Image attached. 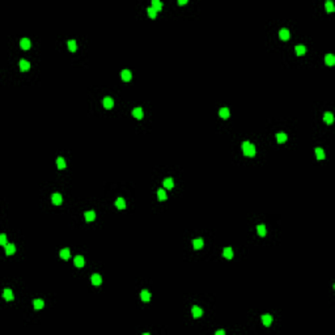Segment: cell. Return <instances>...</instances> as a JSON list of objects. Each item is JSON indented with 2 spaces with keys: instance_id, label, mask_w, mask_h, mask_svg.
Segmentation results:
<instances>
[{
  "instance_id": "5bb4252c",
  "label": "cell",
  "mask_w": 335,
  "mask_h": 335,
  "mask_svg": "<svg viewBox=\"0 0 335 335\" xmlns=\"http://www.w3.org/2000/svg\"><path fill=\"white\" fill-rule=\"evenodd\" d=\"M16 253V246L13 244H7L5 246V254L7 255H13Z\"/></svg>"
},
{
  "instance_id": "52a82bcc",
  "label": "cell",
  "mask_w": 335,
  "mask_h": 335,
  "mask_svg": "<svg viewBox=\"0 0 335 335\" xmlns=\"http://www.w3.org/2000/svg\"><path fill=\"white\" fill-rule=\"evenodd\" d=\"M73 263H75V266L76 267H84V264H85V259H84V257H81V255H77V257H75Z\"/></svg>"
},
{
  "instance_id": "ffe728a7",
  "label": "cell",
  "mask_w": 335,
  "mask_h": 335,
  "mask_svg": "<svg viewBox=\"0 0 335 335\" xmlns=\"http://www.w3.org/2000/svg\"><path fill=\"white\" fill-rule=\"evenodd\" d=\"M140 297H141V300L143 301L148 302V301L151 300V293H149V291H147V289H143L141 293H140Z\"/></svg>"
},
{
  "instance_id": "d6986e66",
  "label": "cell",
  "mask_w": 335,
  "mask_h": 335,
  "mask_svg": "<svg viewBox=\"0 0 335 335\" xmlns=\"http://www.w3.org/2000/svg\"><path fill=\"white\" fill-rule=\"evenodd\" d=\"M295 51H296V54H297L298 56H302V55H305V53H306V47L302 46V45H298V46H296Z\"/></svg>"
},
{
  "instance_id": "74e56055",
  "label": "cell",
  "mask_w": 335,
  "mask_h": 335,
  "mask_svg": "<svg viewBox=\"0 0 335 335\" xmlns=\"http://www.w3.org/2000/svg\"><path fill=\"white\" fill-rule=\"evenodd\" d=\"M186 3H187V0H180V1H178L180 5H183V4H186Z\"/></svg>"
},
{
  "instance_id": "30bf717a",
  "label": "cell",
  "mask_w": 335,
  "mask_h": 335,
  "mask_svg": "<svg viewBox=\"0 0 335 335\" xmlns=\"http://www.w3.org/2000/svg\"><path fill=\"white\" fill-rule=\"evenodd\" d=\"M262 323L268 327V326L272 323V317H271L270 314H263V316H262Z\"/></svg>"
},
{
  "instance_id": "4dcf8cb0",
  "label": "cell",
  "mask_w": 335,
  "mask_h": 335,
  "mask_svg": "<svg viewBox=\"0 0 335 335\" xmlns=\"http://www.w3.org/2000/svg\"><path fill=\"white\" fill-rule=\"evenodd\" d=\"M56 165H58V169H60V170H63V169H65V161L63 157H58V160H56Z\"/></svg>"
},
{
  "instance_id": "1f68e13d",
  "label": "cell",
  "mask_w": 335,
  "mask_h": 335,
  "mask_svg": "<svg viewBox=\"0 0 335 335\" xmlns=\"http://www.w3.org/2000/svg\"><path fill=\"white\" fill-rule=\"evenodd\" d=\"M325 7H326V11H327L329 13H331V12H334L335 11V7H334V4H332L331 0H327L326 4H325Z\"/></svg>"
},
{
  "instance_id": "3957f363",
  "label": "cell",
  "mask_w": 335,
  "mask_h": 335,
  "mask_svg": "<svg viewBox=\"0 0 335 335\" xmlns=\"http://www.w3.org/2000/svg\"><path fill=\"white\" fill-rule=\"evenodd\" d=\"M90 280H92V284H93V286H99V284L102 283V278H101V275H98V274H93L92 278H90Z\"/></svg>"
},
{
  "instance_id": "7c38bea8",
  "label": "cell",
  "mask_w": 335,
  "mask_h": 335,
  "mask_svg": "<svg viewBox=\"0 0 335 335\" xmlns=\"http://www.w3.org/2000/svg\"><path fill=\"white\" fill-rule=\"evenodd\" d=\"M84 216H85V220H87L88 223L96 220V212H94V211H87Z\"/></svg>"
},
{
  "instance_id": "836d02e7",
  "label": "cell",
  "mask_w": 335,
  "mask_h": 335,
  "mask_svg": "<svg viewBox=\"0 0 335 335\" xmlns=\"http://www.w3.org/2000/svg\"><path fill=\"white\" fill-rule=\"evenodd\" d=\"M257 230H258V234H259V236H262V237L266 236V233H267V232H266V227H264L263 224L258 225V227H257Z\"/></svg>"
},
{
  "instance_id": "8fae6325",
  "label": "cell",
  "mask_w": 335,
  "mask_h": 335,
  "mask_svg": "<svg viewBox=\"0 0 335 335\" xmlns=\"http://www.w3.org/2000/svg\"><path fill=\"white\" fill-rule=\"evenodd\" d=\"M192 317L194 318H200L203 316V310L199 306H192Z\"/></svg>"
},
{
  "instance_id": "8d00e7d4",
  "label": "cell",
  "mask_w": 335,
  "mask_h": 335,
  "mask_svg": "<svg viewBox=\"0 0 335 335\" xmlns=\"http://www.w3.org/2000/svg\"><path fill=\"white\" fill-rule=\"evenodd\" d=\"M224 334H225V331H224V330H217V331H216V335H224Z\"/></svg>"
},
{
  "instance_id": "f1b7e54d",
  "label": "cell",
  "mask_w": 335,
  "mask_h": 335,
  "mask_svg": "<svg viewBox=\"0 0 335 335\" xmlns=\"http://www.w3.org/2000/svg\"><path fill=\"white\" fill-rule=\"evenodd\" d=\"M173 186H174V182H173L172 178H166V180L164 181V187L165 189L170 190V189H173Z\"/></svg>"
},
{
  "instance_id": "d4e9b609",
  "label": "cell",
  "mask_w": 335,
  "mask_h": 335,
  "mask_svg": "<svg viewBox=\"0 0 335 335\" xmlns=\"http://www.w3.org/2000/svg\"><path fill=\"white\" fill-rule=\"evenodd\" d=\"M223 255L227 258V259H232V258H233V250H232V248H225V249H224Z\"/></svg>"
},
{
  "instance_id": "5b68a950",
  "label": "cell",
  "mask_w": 335,
  "mask_h": 335,
  "mask_svg": "<svg viewBox=\"0 0 335 335\" xmlns=\"http://www.w3.org/2000/svg\"><path fill=\"white\" fill-rule=\"evenodd\" d=\"M102 105H103V107L105 109H111L113 105H114V101H113L111 97H105L103 101H102Z\"/></svg>"
},
{
  "instance_id": "6da1fadb",
  "label": "cell",
  "mask_w": 335,
  "mask_h": 335,
  "mask_svg": "<svg viewBox=\"0 0 335 335\" xmlns=\"http://www.w3.org/2000/svg\"><path fill=\"white\" fill-rule=\"evenodd\" d=\"M242 152L248 157H254L255 156V147L250 141H244L242 143Z\"/></svg>"
},
{
  "instance_id": "8992f818",
  "label": "cell",
  "mask_w": 335,
  "mask_h": 335,
  "mask_svg": "<svg viewBox=\"0 0 335 335\" xmlns=\"http://www.w3.org/2000/svg\"><path fill=\"white\" fill-rule=\"evenodd\" d=\"M219 115H220V118H223V119H228L229 118V115H230L229 109L228 107H221L220 110H219Z\"/></svg>"
},
{
  "instance_id": "ba28073f",
  "label": "cell",
  "mask_w": 335,
  "mask_h": 335,
  "mask_svg": "<svg viewBox=\"0 0 335 335\" xmlns=\"http://www.w3.org/2000/svg\"><path fill=\"white\" fill-rule=\"evenodd\" d=\"M20 46H21V49H24V50H29L31 47V42L28 39V38H22V39L20 41Z\"/></svg>"
},
{
  "instance_id": "277c9868",
  "label": "cell",
  "mask_w": 335,
  "mask_h": 335,
  "mask_svg": "<svg viewBox=\"0 0 335 335\" xmlns=\"http://www.w3.org/2000/svg\"><path fill=\"white\" fill-rule=\"evenodd\" d=\"M19 63H20V69H21L22 72H26V71H29V68H30V63H29L28 60L21 59Z\"/></svg>"
},
{
  "instance_id": "e575fe53",
  "label": "cell",
  "mask_w": 335,
  "mask_h": 335,
  "mask_svg": "<svg viewBox=\"0 0 335 335\" xmlns=\"http://www.w3.org/2000/svg\"><path fill=\"white\" fill-rule=\"evenodd\" d=\"M147 12H148V16L151 17V19H155L156 16H157V12H156L155 9H153L152 7H149V8H147Z\"/></svg>"
},
{
  "instance_id": "ac0fdd59",
  "label": "cell",
  "mask_w": 335,
  "mask_h": 335,
  "mask_svg": "<svg viewBox=\"0 0 335 335\" xmlns=\"http://www.w3.org/2000/svg\"><path fill=\"white\" fill-rule=\"evenodd\" d=\"M325 63L327 65H334L335 64V56L332 54H327L325 56Z\"/></svg>"
},
{
  "instance_id": "4fadbf2b",
  "label": "cell",
  "mask_w": 335,
  "mask_h": 335,
  "mask_svg": "<svg viewBox=\"0 0 335 335\" xmlns=\"http://www.w3.org/2000/svg\"><path fill=\"white\" fill-rule=\"evenodd\" d=\"M323 121H325L327 124H331L332 122H334V115H332V113L326 111L325 114H323Z\"/></svg>"
},
{
  "instance_id": "603a6c76",
  "label": "cell",
  "mask_w": 335,
  "mask_h": 335,
  "mask_svg": "<svg viewBox=\"0 0 335 335\" xmlns=\"http://www.w3.org/2000/svg\"><path fill=\"white\" fill-rule=\"evenodd\" d=\"M69 255H71V251H69L68 248L62 249V250H60V258H62V259H68Z\"/></svg>"
},
{
  "instance_id": "4316f807",
  "label": "cell",
  "mask_w": 335,
  "mask_h": 335,
  "mask_svg": "<svg viewBox=\"0 0 335 335\" xmlns=\"http://www.w3.org/2000/svg\"><path fill=\"white\" fill-rule=\"evenodd\" d=\"M152 8L156 11V12H158V11H161V8H162V3L160 1V0H153L152 1Z\"/></svg>"
},
{
  "instance_id": "484cf974",
  "label": "cell",
  "mask_w": 335,
  "mask_h": 335,
  "mask_svg": "<svg viewBox=\"0 0 335 335\" xmlns=\"http://www.w3.org/2000/svg\"><path fill=\"white\" fill-rule=\"evenodd\" d=\"M157 196H158V200L160 202H164V200H166V192H165V190L164 189H160L157 191Z\"/></svg>"
},
{
  "instance_id": "9c48e42d",
  "label": "cell",
  "mask_w": 335,
  "mask_h": 335,
  "mask_svg": "<svg viewBox=\"0 0 335 335\" xmlns=\"http://www.w3.org/2000/svg\"><path fill=\"white\" fill-rule=\"evenodd\" d=\"M279 37H280V39H283V41L289 39V31H288V29H286V28L280 29V30H279Z\"/></svg>"
},
{
  "instance_id": "7a4b0ae2",
  "label": "cell",
  "mask_w": 335,
  "mask_h": 335,
  "mask_svg": "<svg viewBox=\"0 0 335 335\" xmlns=\"http://www.w3.org/2000/svg\"><path fill=\"white\" fill-rule=\"evenodd\" d=\"M51 202H53V204H55V206H60L63 203L62 195H60V194H58V192L53 194V195H51Z\"/></svg>"
},
{
  "instance_id": "2e32d148",
  "label": "cell",
  "mask_w": 335,
  "mask_h": 335,
  "mask_svg": "<svg viewBox=\"0 0 335 335\" xmlns=\"http://www.w3.org/2000/svg\"><path fill=\"white\" fill-rule=\"evenodd\" d=\"M115 207L118 208V210H124V208H126V200H124L123 198H118L115 200Z\"/></svg>"
},
{
  "instance_id": "44dd1931",
  "label": "cell",
  "mask_w": 335,
  "mask_h": 335,
  "mask_svg": "<svg viewBox=\"0 0 335 335\" xmlns=\"http://www.w3.org/2000/svg\"><path fill=\"white\" fill-rule=\"evenodd\" d=\"M131 77H132V75H131V72L128 69H123L122 71V80L123 81H130Z\"/></svg>"
},
{
  "instance_id": "e0dca14e",
  "label": "cell",
  "mask_w": 335,
  "mask_h": 335,
  "mask_svg": "<svg viewBox=\"0 0 335 335\" xmlns=\"http://www.w3.org/2000/svg\"><path fill=\"white\" fill-rule=\"evenodd\" d=\"M203 245H204V242H203L202 238H196L192 241V246H194V249L195 250H199V249H202Z\"/></svg>"
},
{
  "instance_id": "cb8c5ba5",
  "label": "cell",
  "mask_w": 335,
  "mask_h": 335,
  "mask_svg": "<svg viewBox=\"0 0 335 335\" xmlns=\"http://www.w3.org/2000/svg\"><path fill=\"white\" fill-rule=\"evenodd\" d=\"M316 156L318 160H325L326 155H325V151L322 148H316Z\"/></svg>"
},
{
  "instance_id": "83f0119b",
  "label": "cell",
  "mask_w": 335,
  "mask_h": 335,
  "mask_svg": "<svg viewBox=\"0 0 335 335\" xmlns=\"http://www.w3.org/2000/svg\"><path fill=\"white\" fill-rule=\"evenodd\" d=\"M33 304H34V309H42V308L45 306V302H43V300H41V298H37V300H34L33 301Z\"/></svg>"
},
{
  "instance_id": "d6a6232c",
  "label": "cell",
  "mask_w": 335,
  "mask_h": 335,
  "mask_svg": "<svg viewBox=\"0 0 335 335\" xmlns=\"http://www.w3.org/2000/svg\"><path fill=\"white\" fill-rule=\"evenodd\" d=\"M68 49L71 53H75L76 51V49H77V46H76V41L75 39H69L68 41Z\"/></svg>"
},
{
  "instance_id": "9a60e30c",
  "label": "cell",
  "mask_w": 335,
  "mask_h": 335,
  "mask_svg": "<svg viewBox=\"0 0 335 335\" xmlns=\"http://www.w3.org/2000/svg\"><path fill=\"white\" fill-rule=\"evenodd\" d=\"M132 115L136 119H141V118H143V109H141V107H135L132 110Z\"/></svg>"
},
{
  "instance_id": "f546056e",
  "label": "cell",
  "mask_w": 335,
  "mask_h": 335,
  "mask_svg": "<svg viewBox=\"0 0 335 335\" xmlns=\"http://www.w3.org/2000/svg\"><path fill=\"white\" fill-rule=\"evenodd\" d=\"M276 140H278V143H284L287 140V133H284V132H279L278 135H276Z\"/></svg>"
},
{
  "instance_id": "7402d4cb",
  "label": "cell",
  "mask_w": 335,
  "mask_h": 335,
  "mask_svg": "<svg viewBox=\"0 0 335 335\" xmlns=\"http://www.w3.org/2000/svg\"><path fill=\"white\" fill-rule=\"evenodd\" d=\"M3 296H4V298H5L7 301H12L13 300V292L11 291V289H4V293H3Z\"/></svg>"
},
{
  "instance_id": "d590c367",
  "label": "cell",
  "mask_w": 335,
  "mask_h": 335,
  "mask_svg": "<svg viewBox=\"0 0 335 335\" xmlns=\"http://www.w3.org/2000/svg\"><path fill=\"white\" fill-rule=\"evenodd\" d=\"M0 245H3V246H7V236L5 234H1L0 236Z\"/></svg>"
}]
</instances>
